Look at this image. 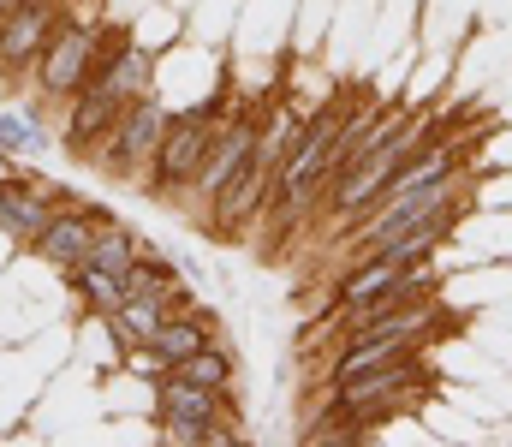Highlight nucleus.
<instances>
[{
	"instance_id": "f257e3e1",
	"label": "nucleus",
	"mask_w": 512,
	"mask_h": 447,
	"mask_svg": "<svg viewBox=\"0 0 512 447\" xmlns=\"http://www.w3.org/2000/svg\"><path fill=\"white\" fill-rule=\"evenodd\" d=\"M346 120H352V102L334 96V102H322V108L304 120V132L292 138L280 173H274V191H268V215H274L280 233H298V227L310 221V209L322 203V185H328V173H334V149H340Z\"/></svg>"
},
{
	"instance_id": "f03ea898",
	"label": "nucleus",
	"mask_w": 512,
	"mask_h": 447,
	"mask_svg": "<svg viewBox=\"0 0 512 447\" xmlns=\"http://www.w3.org/2000/svg\"><path fill=\"white\" fill-rule=\"evenodd\" d=\"M149 418H155V436L167 447L239 442V406H233L227 388H197V382L161 376L155 400H149Z\"/></svg>"
},
{
	"instance_id": "7ed1b4c3",
	"label": "nucleus",
	"mask_w": 512,
	"mask_h": 447,
	"mask_svg": "<svg viewBox=\"0 0 512 447\" xmlns=\"http://www.w3.org/2000/svg\"><path fill=\"white\" fill-rule=\"evenodd\" d=\"M429 376H423V358H393V364H376V370H358L346 382H328V412L346 418L358 436L376 430V424H393L399 412H411L423 400Z\"/></svg>"
},
{
	"instance_id": "20e7f679",
	"label": "nucleus",
	"mask_w": 512,
	"mask_h": 447,
	"mask_svg": "<svg viewBox=\"0 0 512 447\" xmlns=\"http://www.w3.org/2000/svg\"><path fill=\"white\" fill-rule=\"evenodd\" d=\"M221 120H227V108L221 102H191V108H173V120H167V132H161V149H155V161H149V197H185L191 191V179H197V167H203V155L215 144V132H221Z\"/></svg>"
},
{
	"instance_id": "39448f33",
	"label": "nucleus",
	"mask_w": 512,
	"mask_h": 447,
	"mask_svg": "<svg viewBox=\"0 0 512 447\" xmlns=\"http://www.w3.org/2000/svg\"><path fill=\"white\" fill-rule=\"evenodd\" d=\"M167 120H173V102H167L161 90H149V96H137V102L120 108V120L108 126V138L90 149L84 161H96L108 179H137V185H149V161H155V149H161Z\"/></svg>"
},
{
	"instance_id": "423d86ee",
	"label": "nucleus",
	"mask_w": 512,
	"mask_h": 447,
	"mask_svg": "<svg viewBox=\"0 0 512 447\" xmlns=\"http://www.w3.org/2000/svg\"><path fill=\"white\" fill-rule=\"evenodd\" d=\"M102 36H108V18H78V12H66L60 30L48 36V48L36 54V66H30L36 96L66 108V96L90 84V72H96V60H102Z\"/></svg>"
},
{
	"instance_id": "0eeeda50",
	"label": "nucleus",
	"mask_w": 512,
	"mask_h": 447,
	"mask_svg": "<svg viewBox=\"0 0 512 447\" xmlns=\"http://www.w3.org/2000/svg\"><path fill=\"white\" fill-rule=\"evenodd\" d=\"M66 18V0H18L6 18H0V84H30V66L36 54L48 48V36L60 30Z\"/></svg>"
},
{
	"instance_id": "6e6552de",
	"label": "nucleus",
	"mask_w": 512,
	"mask_h": 447,
	"mask_svg": "<svg viewBox=\"0 0 512 447\" xmlns=\"http://www.w3.org/2000/svg\"><path fill=\"white\" fill-rule=\"evenodd\" d=\"M102 221H114V215H108V209H96V203L60 197V203H54V215H48V227L36 233V245H30V251H36L54 275H72V269L90 257V245H96Z\"/></svg>"
},
{
	"instance_id": "1a4fd4ad",
	"label": "nucleus",
	"mask_w": 512,
	"mask_h": 447,
	"mask_svg": "<svg viewBox=\"0 0 512 447\" xmlns=\"http://www.w3.org/2000/svg\"><path fill=\"white\" fill-rule=\"evenodd\" d=\"M268 114V108H262ZM262 114H227L221 120V132H215V144L203 155V167H197V179H191V197H197V209H209L215 197H221V185L245 167V155L256 149V132H262Z\"/></svg>"
},
{
	"instance_id": "9d476101",
	"label": "nucleus",
	"mask_w": 512,
	"mask_h": 447,
	"mask_svg": "<svg viewBox=\"0 0 512 447\" xmlns=\"http://www.w3.org/2000/svg\"><path fill=\"white\" fill-rule=\"evenodd\" d=\"M54 203H60V191L24 161L18 167V179H6L0 185V239H12V245H36V233L48 227V215H54Z\"/></svg>"
},
{
	"instance_id": "9b49d317",
	"label": "nucleus",
	"mask_w": 512,
	"mask_h": 447,
	"mask_svg": "<svg viewBox=\"0 0 512 447\" xmlns=\"http://www.w3.org/2000/svg\"><path fill=\"white\" fill-rule=\"evenodd\" d=\"M120 108H126V102H120V96H114V90H108V84H102V78L90 72V84L66 96V120H60V149H66V155H90V149L108 138V126L120 120Z\"/></svg>"
},
{
	"instance_id": "f8f14e48",
	"label": "nucleus",
	"mask_w": 512,
	"mask_h": 447,
	"mask_svg": "<svg viewBox=\"0 0 512 447\" xmlns=\"http://www.w3.org/2000/svg\"><path fill=\"white\" fill-rule=\"evenodd\" d=\"M173 304L167 298H120L108 316H102V334L120 346V358H126L131 346H149V334L161 328V316H167Z\"/></svg>"
},
{
	"instance_id": "ddd939ff",
	"label": "nucleus",
	"mask_w": 512,
	"mask_h": 447,
	"mask_svg": "<svg viewBox=\"0 0 512 447\" xmlns=\"http://www.w3.org/2000/svg\"><path fill=\"white\" fill-rule=\"evenodd\" d=\"M167 376L197 382V388H227V394H239V358H233V346H227V340L197 346V352H191V358H179Z\"/></svg>"
},
{
	"instance_id": "4468645a",
	"label": "nucleus",
	"mask_w": 512,
	"mask_h": 447,
	"mask_svg": "<svg viewBox=\"0 0 512 447\" xmlns=\"http://www.w3.org/2000/svg\"><path fill=\"white\" fill-rule=\"evenodd\" d=\"M120 281H126V298H167L173 310L185 304V281H179V263H173V257H149V251H143Z\"/></svg>"
},
{
	"instance_id": "2eb2a0df",
	"label": "nucleus",
	"mask_w": 512,
	"mask_h": 447,
	"mask_svg": "<svg viewBox=\"0 0 512 447\" xmlns=\"http://www.w3.org/2000/svg\"><path fill=\"white\" fill-rule=\"evenodd\" d=\"M0 149L18 155V161L48 155L54 138H48V126H42V108H0Z\"/></svg>"
},
{
	"instance_id": "dca6fc26",
	"label": "nucleus",
	"mask_w": 512,
	"mask_h": 447,
	"mask_svg": "<svg viewBox=\"0 0 512 447\" xmlns=\"http://www.w3.org/2000/svg\"><path fill=\"white\" fill-rule=\"evenodd\" d=\"M126 30H131V42H143V48L167 54L173 42H185V12H179L173 0H155V6H143V12L131 18Z\"/></svg>"
},
{
	"instance_id": "f3484780",
	"label": "nucleus",
	"mask_w": 512,
	"mask_h": 447,
	"mask_svg": "<svg viewBox=\"0 0 512 447\" xmlns=\"http://www.w3.org/2000/svg\"><path fill=\"white\" fill-rule=\"evenodd\" d=\"M143 257V239L131 233V227H120V221H102V233H96V245H90V269H108V275H126L131 263Z\"/></svg>"
},
{
	"instance_id": "a211bd4d",
	"label": "nucleus",
	"mask_w": 512,
	"mask_h": 447,
	"mask_svg": "<svg viewBox=\"0 0 512 447\" xmlns=\"http://www.w3.org/2000/svg\"><path fill=\"white\" fill-rule=\"evenodd\" d=\"M477 167H483V173H489V167H495V173H501V167H512V132L489 138V149H477Z\"/></svg>"
},
{
	"instance_id": "6ab92c4d",
	"label": "nucleus",
	"mask_w": 512,
	"mask_h": 447,
	"mask_svg": "<svg viewBox=\"0 0 512 447\" xmlns=\"http://www.w3.org/2000/svg\"><path fill=\"white\" fill-rule=\"evenodd\" d=\"M143 6H155V0H102V18H114V24H131Z\"/></svg>"
},
{
	"instance_id": "aec40b11",
	"label": "nucleus",
	"mask_w": 512,
	"mask_h": 447,
	"mask_svg": "<svg viewBox=\"0 0 512 447\" xmlns=\"http://www.w3.org/2000/svg\"><path fill=\"white\" fill-rule=\"evenodd\" d=\"M18 167H24V161H18V155H6V149H0V185H6V179H18Z\"/></svg>"
},
{
	"instance_id": "412c9836",
	"label": "nucleus",
	"mask_w": 512,
	"mask_h": 447,
	"mask_svg": "<svg viewBox=\"0 0 512 447\" xmlns=\"http://www.w3.org/2000/svg\"><path fill=\"white\" fill-rule=\"evenodd\" d=\"M173 6H179V12H191V6H197V0H173Z\"/></svg>"
},
{
	"instance_id": "4be33fe9",
	"label": "nucleus",
	"mask_w": 512,
	"mask_h": 447,
	"mask_svg": "<svg viewBox=\"0 0 512 447\" xmlns=\"http://www.w3.org/2000/svg\"><path fill=\"white\" fill-rule=\"evenodd\" d=\"M12 6H18V0H0V18H6V12H12Z\"/></svg>"
}]
</instances>
